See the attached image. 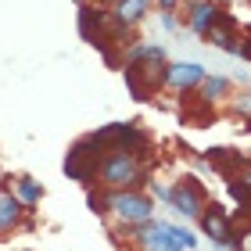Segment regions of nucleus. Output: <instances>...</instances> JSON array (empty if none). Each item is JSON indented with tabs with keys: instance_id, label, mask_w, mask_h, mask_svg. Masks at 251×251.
<instances>
[{
	"instance_id": "obj_1",
	"label": "nucleus",
	"mask_w": 251,
	"mask_h": 251,
	"mask_svg": "<svg viewBox=\"0 0 251 251\" xmlns=\"http://www.w3.org/2000/svg\"><path fill=\"white\" fill-rule=\"evenodd\" d=\"M97 179L104 190H136L147 183V162L129 151H104L97 165Z\"/></svg>"
},
{
	"instance_id": "obj_2",
	"label": "nucleus",
	"mask_w": 251,
	"mask_h": 251,
	"mask_svg": "<svg viewBox=\"0 0 251 251\" xmlns=\"http://www.w3.org/2000/svg\"><path fill=\"white\" fill-rule=\"evenodd\" d=\"M100 158H104V147L94 140V133H86V136H79V140L68 147V154H65V162H61V173L68 179H75V183H86L90 187L97 179Z\"/></svg>"
},
{
	"instance_id": "obj_3",
	"label": "nucleus",
	"mask_w": 251,
	"mask_h": 251,
	"mask_svg": "<svg viewBox=\"0 0 251 251\" xmlns=\"http://www.w3.org/2000/svg\"><path fill=\"white\" fill-rule=\"evenodd\" d=\"M104 198H108V212L126 226L154 219V201L147 198V194H140V190H108Z\"/></svg>"
},
{
	"instance_id": "obj_4",
	"label": "nucleus",
	"mask_w": 251,
	"mask_h": 251,
	"mask_svg": "<svg viewBox=\"0 0 251 251\" xmlns=\"http://www.w3.org/2000/svg\"><path fill=\"white\" fill-rule=\"evenodd\" d=\"M165 201L173 204L183 219H198V215L204 212V190H201V183L194 176H187V179H179V183L169 187Z\"/></svg>"
},
{
	"instance_id": "obj_5",
	"label": "nucleus",
	"mask_w": 251,
	"mask_h": 251,
	"mask_svg": "<svg viewBox=\"0 0 251 251\" xmlns=\"http://www.w3.org/2000/svg\"><path fill=\"white\" fill-rule=\"evenodd\" d=\"M201 223V233L208 237L215 248H233V223L219 204H204V212L198 215Z\"/></svg>"
},
{
	"instance_id": "obj_6",
	"label": "nucleus",
	"mask_w": 251,
	"mask_h": 251,
	"mask_svg": "<svg viewBox=\"0 0 251 251\" xmlns=\"http://www.w3.org/2000/svg\"><path fill=\"white\" fill-rule=\"evenodd\" d=\"M204 68L198 61H173V65H165V86L169 90H176V94H194L201 83H204Z\"/></svg>"
},
{
	"instance_id": "obj_7",
	"label": "nucleus",
	"mask_w": 251,
	"mask_h": 251,
	"mask_svg": "<svg viewBox=\"0 0 251 251\" xmlns=\"http://www.w3.org/2000/svg\"><path fill=\"white\" fill-rule=\"evenodd\" d=\"M204 40H208L212 47H219L226 54H233V58H241V43L244 40H241V29H237V18L226 15V11L215 18V25L208 29V36H204Z\"/></svg>"
},
{
	"instance_id": "obj_8",
	"label": "nucleus",
	"mask_w": 251,
	"mask_h": 251,
	"mask_svg": "<svg viewBox=\"0 0 251 251\" xmlns=\"http://www.w3.org/2000/svg\"><path fill=\"white\" fill-rule=\"evenodd\" d=\"M219 15H223V7L215 4V0H190V4H187V29L194 32V36L204 40Z\"/></svg>"
},
{
	"instance_id": "obj_9",
	"label": "nucleus",
	"mask_w": 251,
	"mask_h": 251,
	"mask_svg": "<svg viewBox=\"0 0 251 251\" xmlns=\"http://www.w3.org/2000/svg\"><path fill=\"white\" fill-rule=\"evenodd\" d=\"M147 11H151V0H119V4L111 7V18L126 29H136L147 18Z\"/></svg>"
},
{
	"instance_id": "obj_10",
	"label": "nucleus",
	"mask_w": 251,
	"mask_h": 251,
	"mask_svg": "<svg viewBox=\"0 0 251 251\" xmlns=\"http://www.w3.org/2000/svg\"><path fill=\"white\" fill-rule=\"evenodd\" d=\"M25 215V204H22L11 190H0V233H11Z\"/></svg>"
},
{
	"instance_id": "obj_11",
	"label": "nucleus",
	"mask_w": 251,
	"mask_h": 251,
	"mask_svg": "<svg viewBox=\"0 0 251 251\" xmlns=\"http://www.w3.org/2000/svg\"><path fill=\"white\" fill-rule=\"evenodd\" d=\"M11 187H15L11 194H15V198H18L22 204H25V208L40 204V198H43V187H40L32 176H15V179H11Z\"/></svg>"
},
{
	"instance_id": "obj_12",
	"label": "nucleus",
	"mask_w": 251,
	"mask_h": 251,
	"mask_svg": "<svg viewBox=\"0 0 251 251\" xmlns=\"http://www.w3.org/2000/svg\"><path fill=\"white\" fill-rule=\"evenodd\" d=\"M126 61H136V65H165V47H158V43H136V47H129Z\"/></svg>"
},
{
	"instance_id": "obj_13",
	"label": "nucleus",
	"mask_w": 251,
	"mask_h": 251,
	"mask_svg": "<svg viewBox=\"0 0 251 251\" xmlns=\"http://www.w3.org/2000/svg\"><path fill=\"white\" fill-rule=\"evenodd\" d=\"M226 90H230V79L226 75H204V83L198 86V97L204 100V104H212V100L226 97Z\"/></svg>"
},
{
	"instance_id": "obj_14",
	"label": "nucleus",
	"mask_w": 251,
	"mask_h": 251,
	"mask_svg": "<svg viewBox=\"0 0 251 251\" xmlns=\"http://www.w3.org/2000/svg\"><path fill=\"white\" fill-rule=\"evenodd\" d=\"M173 237H176L179 251H194V248H198V237H194L190 230H183V226H173Z\"/></svg>"
},
{
	"instance_id": "obj_15",
	"label": "nucleus",
	"mask_w": 251,
	"mask_h": 251,
	"mask_svg": "<svg viewBox=\"0 0 251 251\" xmlns=\"http://www.w3.org/2000/svg\"><path fill=\"white\" fill-rule=\"evenodd\" d=\"M86 201H90V208H94L97 215H108V198H104V194H94V190H90Z\"/></svg>"
},
{
	"instance_id": "obj_16",
	"label": "nucleus",
	"mask_w": 251,
	"mask_h": 251,
	"mask_svg": "<svg viewBox=\"0 0 251 251\" xmlns=\"http://www.w3.org/2000/svg\"><path fill=\"white\" fill-rule=\"evenodd\" d=\"M154 4H158V11H162V15H176L183 0H154Z\"/></svg>"
},
{
	"instance_id": "obj_17",
	"label": "nucleus",
	"mask_w": 251,
	"mask_h": 251,
	"mask_svg": "<svg viewBox=\"0 0 251 251\" xmlns=\"http://www.w3.org/2000/svg\"><path fill=\"white\" fill-rule=\"evenodd\" d=\"M233 251H251V230L244 237H233Z\"/></svg>"
},
{
	"instance_id": "obj_18",
	"label": "nucleus",
	"mask_w": 251,
	"mask_h": 251,
	"mask_svg": "<svg viewBox=\"0 0 251 251\" xmlns=\"http://www.w3.org/2000/svg\"><path fill=\"white\" fill-rule=\"evenodd\" d=\"M237 111H241V115H248V119H251V94H244L241 100H237Z\"/></svg>"
},
{
	"instance_id": "obj_19",
	"label": "nucleus",
	"mask_w": 251,
	"mask_h": 251,
	"mask_svg": "<svg viewBox=\"0 0 251 251\" xmlns=\"http://www.w3.org/2000/svg\"><path fill=\"white\" fill-rule=\"evenodd\" d=\"M241 58L251 61V29H244V43H241Z\"/></svg>"
},
{
	"instance_id": "obj_20",
	"label": "nucleus",
	"mask_w": 251,
	"mask_h": 251,
	"mask_svg": "<svg viewBox=\"0 0 251 251\" xmlns=\"http://www.w3.org/2000/svg\"><path fill=\"white\" fill-rule=\"evenodd\" d=\"M162 25H165L169 32H173V29H176V15H162Z\"/></svg>"
},
{
	"instance_id": "obj_21",
	"label": "nucleus",
	"mask_w": 251,
	"mask_h": 251,
	"mask_svg": "<svg viewBox=\"0 0 251 251\" xmlns=\"http://www.w3.org/2000/svg\"><path fill=\"white\" fill-rule=\"evenodd\" d=\"M97 4H104V7H115V4H119V0H97Z\"/></svg>"
},
{
	"instance_id": "obj_22",
	"label": "nucleus",
	"mask_w": 251,
	"mask_h": 251,
	"mask_svg": "<svg viewBox=\"0 0 251 251\" xmlns=\"http://www.w3.org/2000/svg\"><path fill=\"white\" fill-rule=\"evenodd\" d=\"M248 129H251V119H248Z\"/></svg>"
}]
</instances>
